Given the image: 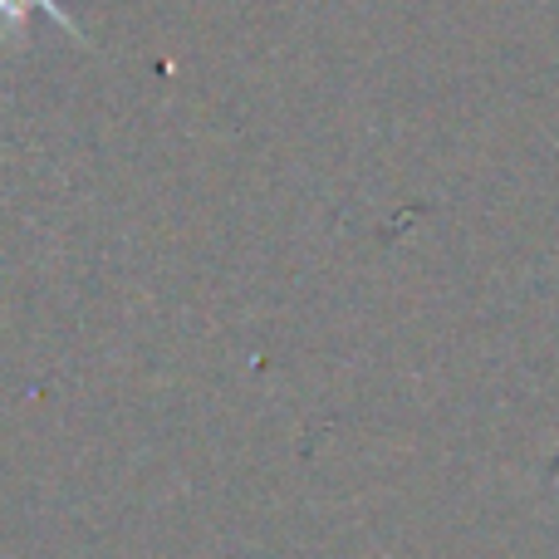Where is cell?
Returning <instances> with one entry per match:
<instances>
[{"instance_id": "6da1fadb", "label": "cell", "mask_w": 559, "mask_h": 559, "mask_svg": "<svg viewBox=\"0 0 559 559\" xmlns=\"http://www.w3.org/2000/svg\"><path fill=\"white\" fill-rule=\"evenodd\" d=\"M29 10H45V15L55 20L59 29H69V35H74L79 45H88V35L79 29L74 10H69L64 0H0V25H10V20H29Z\"/></svg>"}]
</instances>
